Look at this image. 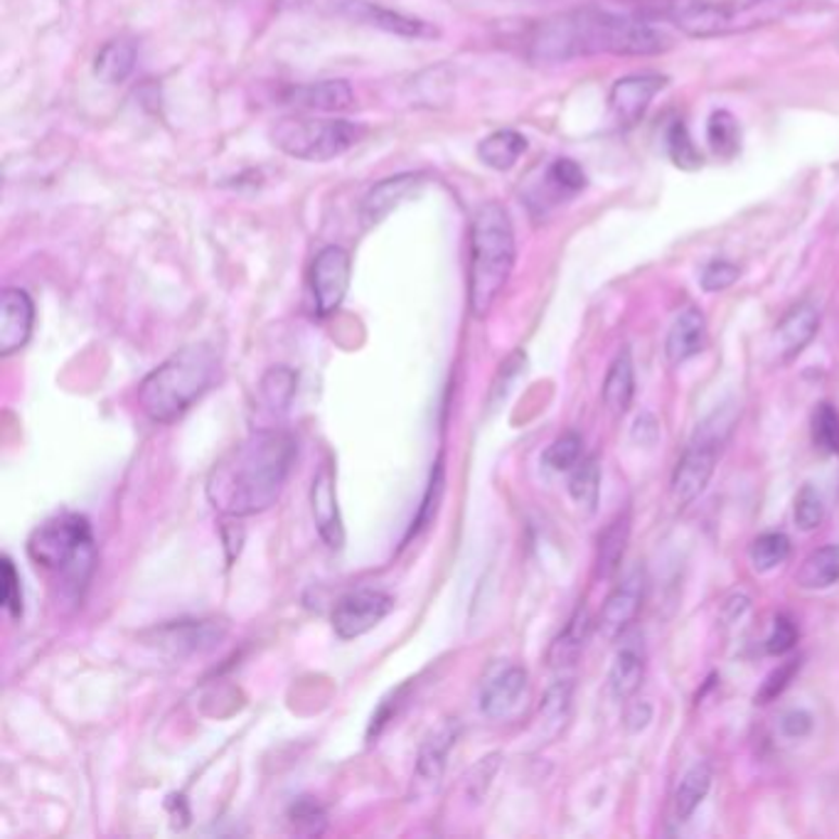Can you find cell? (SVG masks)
<instances>
[{
  "label": "cell",
  "instance_id": "cell-1",
  "mask_svg": "<svg viewBox=\"0 0 839 839\" xmlns=\"http://www.w3.org/2000/svg\"><path fill=\"white\" fill-rule=\"evenodd\" d=\"M672 48V38L635 8L584 5L547 17L532 27L527 52L532 62L559 64L588 54L652 58Z\"/></svg>",
  "mask_w": 839,
  "mask_h": 839
},
{
  "label": "cell",
  "instance_id": "cell-2",
  "mask_svg": "<svg viewBox=\"0 0 839 839\" xmlns=\"http://www.w3.org/2000/svg\"><path fill=\"white\" fill-rule=\"evenodd\" d=\"M298 444L289 431L249 433L217 460L207 478V500L232 520L252 518L276 505L296 463Z\"/></svg>",
  "mask_w": 839,
  "mask_h": 839
},
{
  "label": "cell",
  "instance_id": "cell-3",
  "mask_svg": "<svg viewBox=\"0 0 839 839\" xmlns=\"http://www.w3.org/2000/svg\"><path fill=\"white\" fill-rule=\"evenodd\" d=\"M514 229L500 202L478 207L470 225V264H468V303L475 318H485L514 269Z\"/></svg>",
  "mask_w": 839,
  "mask_h": 839
},
{
  "label": "cell",
  "instance_id": "cell-4",
  "mask_svg": "<svg viewBox=\"0 0 839 839\" xmlns=\"http://www.w3.org/2000/svg\"><path fill=\"white\" fill-rule=\"evenodd\" d=\"M219 357L209 345H188L173 353L138 386V404L155 423H173L215 382Z\"/></svg>",
  "mask_w": 839,
  "mask_h": 839
},
{
  "label": "cell",
  "instance_id": "cell-5",
  "mask_svg": "<svg viewBox=\"0 0 839 839\" xmlns=\"http://www.w3.org/2000/svg\"><path fill=\"white\" fill-rule=\"evenodd\" d=\"M27 557L64 596L79 598L94 571V534L85 514L60 512L45 520L27 539Z\"/></svg>",
  "mask_w": 839,
  "mask_h": 839
},
{
  "label": "cell",
  "instance_id": "cell-6",
  "mask_svg": "<svg viewBox=\"0 0 839 839\" xmlns=\"http://www.w3.org/2000/svg\"><path fill=\"white\" fill-rule=\"evenodd\" d=\"M805 0H670L665 17L687 38H726L776 25Z\"/></svg>",
  "mask_w": 839,
  "mask_h": 839
},
{
  "label": "cell",
  "instance_id": "cell-7",
  "mask_svg": "<svg viewBox=\"0 0 839 839\" xmlns=\"http://www.w3.org/2000/svg\"><path fill=\"white\" fill-rule=\"evenodd\" d=\"M367 136L363 124L345 118L285 116L271 126V143L296 161L326 163L340 158Z\"/></svg>",
  "mask_w": 839,
  "mask_h": 839
},
{
  "label": "cell",
  "instance_id": "cell-8",
  "mask_svg": "<svg viewBox=\"0 0 839 839\" xmlns=\"http://www.w3.org/2000/svg\"><path fill=\"white\" fill-rule=\"evenodd\" d=\"M736 423V409L722 407L709 414V417L699 423L695 436H691L685 456L679 458V463L672 473V500L677 507H687L704 493L714 475L719 454H722L724 444L732 436Z\"/></svg>",
  "mask_w": 839,
  "mask_h": 839
},
{
  "label": "cell",
  "instance_id": "cell-9",
  "mask_svg": "<svg viewBox=\"0 0 839 839\" xmlns=\"http://www.w3.org/2000/svg\"><path fill=\"white\" fill-rule=\"evenodd\" d=\"M349 274H353V262L343 246L330 244L316 254L310 266V293L313 308L320 318L333 316L343 306L349 289Z\"/></svg>",
  "mask_w": 839,
  "mask_h": 839
},
{
  "label": "cell",
  "instance_id": "cell-10",
  "mask_svg": "<svg viewBox=\"0 0 839 839\" xmlns=\"http://www.w3.org/2000/svg\"><path fill=\"white\" fill-rule=\"evenodd\" d=\"M394 598L380 588H357L345 594L333 608V631L340 640H355L377 628L392 613Z\"/></svg>",
  "mask_w": 839,
  "mask_h": 839
},
{
  "label": "cell",
  "instance_id": "cell-11",
  "mask_svg": "<svg viewBox=\"0 0 839 839\" xmlns=\"http://www.w3.org/2000/svg\"><path fill=\"white\" fill-rule=\"evenodd\" d=\"M335 3H338V11L347 17H353V21L377 27V30H384L390 35H399V38L427 40V38H436L438 35L436 25L419 21V17L404 15L399 11H392V8H384L380 3H374V0H335Z\"/></svg>",
  "mask_w": 839,
  "mask_h": 839
},
{
  "label": "cell",
  "instance_id": "cell-12",
  "mask_svg": "<svg viewBox=\"0 0 839 839\" xmlns=\"http://www.w3.org/2000/svg\"><path fill=\"white\" fill-rule=\"evenodd\" d=\"M524 691H527V672L520 665H510V662L503 665L500 662V665L487 670V675L483 677L478 704H481L485 716L503 719L518 709Z\"/></svg>",
  "mask_w": 839,
  "mask_h": 839
},
{
  "label": "cell",
  "instance_id": "cell-13",
  "mask_svg": "<svg viewBox=\"0 0 839 839\" xmlns=\"http://www.w3.org/2000/svg\"><path fill=\"white\" fill-rule=\"evenodd\" d=\"M668 87L665 75H654V72H643V75H631L618 79L611 87V112L621 126H635L648 112L652 99Z\"/></svg>",
  "mask_w": 839,
  "mask_h": 839
},
{
  "label": "cell",
  "instance_id": "cell-14",
  "mask_svg": "<svg viewBox=\"0 0 839 839\" xmlns=\"http://www.w3.org/2000/svg\"><path fill=\"white\" fill-rule=\"evenodd\" d=\"M423 182L427 180H423V175L419 173H399V175H392V178L380 180L363 198V205H359V223H363V227H374L384 223L396 207L404 205V202L411 200L414 195H419Z\"/></svg>",
  "mask_w": 839,
  "mask_h": 839
},
{
  "label": "cell",
  "instance_id": "cell-15",
  "mask_svg": "<svg viewBox=\"0 0 839 839\" xmlns=\"http://www.w3.org/2000/svg\"><path fill=\"white\" fill-rule=\"evenodd\" d=\"M35 306L30 293L15 285L3 289L0 296V355L8 357L23 349L33 335Z\"/></svg>",
  "mask_w": 839,
  "mask_h": 839
},
{
  "label": "cell",
  "instance_id": "cell-16",
  "mask_svg": "<svg viewBox=\"0 0 839 839\" xmlns=\"http://www.w3.org/2000/svg\"><path fill=\"white\" fill-rule=\"evenodd\" d=\"M819 330V310L813 303H798L780 318L773 333V353L780 365H788L805 349Z\"/></svg>",
  "mask_w": 839,
  "mask_h": 839
},
{
  "label": "cell",
  "instance_id": "cell-17",
  "mask_svg": "<svg viewBox=\"0 0 839 839\" xmlns=\"http://www.w3.org/2000/svg\"><path fill=\"white\" fill-rule=\"evenodd\" d=\"M310 507H313V518H316L320 539L326 542L330 549H343L345 530H343V518H340V510H338L335 473L330 463H322L316 478H313Z\"/></svg>",
  "mask_w": 839,
  "mask_h": 839
},
{
  "label": "cell",
  "instance_id": "cell-18",
  "mask_svg": "<svg viewBox=\"0 0 839 839\" xmlns=\"http://www.w3.org/2000/svg\"><path fill=\"white\" fill-rule=\"evenodd\" d=\"M643 606V576L635 571L623 584H618L611 596L606 598V603L598 613V633L606 640L623 638L625 631L631 628Z\"/></svg>",
  "mask_w": 839,
  "mask_h": 839
},
{
  "label": "cell",
  "instance_id": "cell-19",
  "mask_svg": "<svg viewBox=\"0 0 839 839\" xmlns=\"http://www.w3.org/2000/svg\"><path fill=\"white\" fill-rule=\"evenodd\" d=\"M707 345V318L699 308H687L672 322L668 340H665V353L672 365H682L699 355Z\"/></svg>",
  "mask_w": 839,
  "mask_h": 839
},
{
  "label": "cell",
  "instance_id": "cell-20",
  "mask_svg": "<svg viewBox=\"0 0 839 839\" xmlns=\"http://www.w3.org/2000/svg\"><path fill=\"white\" fill-rule=\"evenodd\" d=\"M643 679H645L643 643H638V638L623 640L611 662V672H608L611 695L618 699V702H625V699L638 695Z\"/></svg>",
  "mask_w": 839,
  "mask_h": 839
},
{
  "label": "cell",
  "instance_id": "cell-21",
  "mask_svg": "<svg viewBox=\"0 0 839 839\" xmlns=\"http://www.w3.org/2000/svg\"><path fill=\"white\" fill-rule=\"evenodd\" d=\"M289 104L308 109V112H345L353 106L355 94L345 79H326L301 85L289 91Z\"/></svg>",
  "mask_w": 839,
  "mask_h": 839
},
{
  "label": "cell",
  "instance_id": "cell-22",
  "mask_svg": "<svg viewBox=\"0 0 839 839\" xmlns=\"http://www.w3.org/2000/svg\"><path fill=\"white\" fill-rule=\"evenodd\" d=\"M635 396V367H633V355L628 347H623L621 353L615 355V359L608 367L606 372V382H603V404L606 409L613 414V417H623L625 411L631 409Z\"/></svg>",
  "mask_w": 839,
  "mask_h": 839
},
{
  "label": "cell",
  "instance_id": "cell-23",
  "mask_svg": "<svg viewBox=\"0 0 839 839\" xmlns=\"http://www.w3.org/2000/svg\"><path fill=\"white\" fill-rule=\"evenodd\" d=\"M223 635L225 631L215 621H180L165 625L158 633V643L178 654H188L212 648L217 640H223Z\"/></svg>",
  "mask_w": 839,
  "mask_h": 839
},
{
  "label": "cell",
  "instance_id": "cell-24",
  "mask_svg": "<svg viewBox=\"0 0 839 839\" xmlns=\"http://www.w3.org/2000/svg\"><path fill=\"white\" fill-rule=\"evenodd\" d=\"M524 153H527V138L520 131H512V128H500V131L485 136L478 143V158H481V163L500 173L514 168Z\"/></svg>",
  "mask_w": 839,
  "mask_h": 839
},
{
  "label": "cell",
  "instance_id": "cell-25",
  "mask_svg": "<svg viewBox=\"0 0 839 839\" xmlns=\"http://www.w3.org/2000/svg\"><path fill=\"white\" fill-rule=\"evenodd\" d=\"M456 739H458V724L448 722L444 726H438L436 732L429 736L427 743L421 746L417 773L423 783L436 786V783L441 780V776H444V768H446V759H448L450 749L456 746Z\"/></svg>",
  "mask_w": 839,
  "mask_h": 839
},
{
  "label": "cell",
  "instance_id": "cell-26",
  "mask_svg": "<svg viewBox=\"0 0 839 839\" xmlns=\"http://www.w3.org/2000/svg\"><path fill=\"white\" fill-rule=\"evenodd\" d=\"M138 50L131 40H109L94 60V75L104 85H124L134 75Z\"/></svg>",
  "mask_w": 839,
  "mask_h": 839
},
{
  "label": "cell",
  "instance_id": "cell-27",
  "mask_svg": "<svg viewBox=\"0 0 839 839\" xmlns=\"http://www.w3.org/2000/svg\"><path fill=\"white\" fill-rule=\"evenodd\" d=\"M839 581V544H827V547L815 549L805 561H802L796 584L805 592H823V588L835 586Z\"/></svg>",
  "mask_w": 839,
  "mask_h": 839
},
{
  "label": "cell",
  "instance_id": "cell-28",
  "mask_svg": "<svg viewBox=\"0 0 839 839\" xmlns=\"http://www.w3.org/2000/svg\"><path fill=\"white\" fill-rule=\"evenodd\" d=\"M628 539H631V512L625 510L623 514H618L611 524H608L601 534V539H598L596 567H598V574L603 579L613 576L618 567H621L625 549H628Z\"/></svg>",
  "mask_w": 839,
  "mask_h": 839
},
{
  "label": "cell",
  "instance_id": "cell-29",
  "mask_svg": "<svg viewBox=\"0 0 839 839\" xmlns=\"http://www.w3.org/2000/svg\"><path fill=\"white\" fill-rule=\"evenodd\" d=\"M712 765L709 763H695L685 773L679 788L675 792V815L677 819H687L695 815V810L702 805L709 788H712Z\"/></svg>",
  "mask_w": 839,
  "mask_h": 839
},
{
  "label": "cell",
  "instance_id": "cell-30",
  "mask_svg": "<svg viewBox=\"0 0 839 839\" xmlns=\"http://www.w3.org/2000/svg\"><path fill=\"white\" fill-rule=\"evenodd\" d=\"M707 141L714 155L732 161L741 153V124L732 112L719 109L707 122Z\"/></svg>",
  "mask_w": 839,
  "mask_h": 839
},
{
  "label": "cell",
  "instance_id": "cell-31",
  "mask_svg": "<svg viewBox=\"0 0 839 839\" xmlns=\"http://www.w3.org/2000/svg\"><path fill=\"white\" fill-rule=\"evenodd\" d=\"M569 495L579 510H584L586 514L596 512L598 497H601V468H598L596 458H584L571 470Z\"/></svg>",
  "mask_w": 839,
  "mask_h": 839
},
{
  "label": "cell",
  "instance_id": "cell-32",
  "mask_svg": "<svg viewBox=\"0 0 839 839\" xmlns=\"http://www.w3.org/2000/svg\"><path fill=\"white\" fill-rule=\"evenodd\" d=\"M588 613L586 608H579V611L574 613V618H571L569 625L564 628V633L559 635L557 643L551 645V665L555 668H567V665H574L579 652L584 650V643H586V635H588Z\"/></svg>",
  "mask_w": 839,
  "mask_h": 839
},
{
  "label": "cell",
  "instance_id": "cell-33",
  "mask_svg": "<svg viewBox=\"0 0 839 839\" xmlns=\"http://www.w3.org/2000/svg\"><path fill=\"white\" fill-rule=\"evenodd\" d=\"M751 564L759 574H768V571L786 564L790 557V539L783 532H765L761 537H755L749 549Z\"/></svg>",
  "mask_w": 839,
  "mask_h": 839
},
{
  "label": "cell",
  "instance_id": "cell-34",
  "mask_svg": "<svg viewBox=\"0 0 839 839\" xmlns=\"http://www.w3.org/2000/svg\"><path fill=\"white\" fill-rule=\"evenodd\" d=\"M665 149H668L670 161L675 163L679 170H689L691 173V170H699L704 165L702 153H699L695 141H691L689 128H687L685 122H682V118H675V122L668 126Z\"/></svg>",
  "mask_w": 839,
  "mask_h": 839
},
{
  "label": "cell",
  "instance_id": "cell-35",
  "mask_svg": "<svg viewBox=\"0 0 839 839\" xmlns=\"http://www.w3.org/2000/svg\"><path fill=\"white\" fill-rule=\"evenodd\" d=\"M444 456L436 458V463H433V470H431V478H429V485H427V493H423V500L419 505V512L417 518H414L411 527H409V534H407V542L411 537H417V534L421 530H427L429 524L433 522V518H436V510H438V503L441 497H444Z\"/></svg>",
  "mask_w": 839,
  "mask_h": 839
},
{
  "label": "cell",
  "instance_id": "cell-36",
  "mask_svg": "<svg viewBox=\"0 0 839 839\" xmlns=\"http://www.w3.org/2000/svg\"><path fill=\"white\" fill-rule=\"evenodd\" d=\"M584 456V441H581V436L576 431H567L561 433V436L551 444L547 450H544V466L557 470V473H561V470H574Z\"/></svg>",
  "mask_w": 839,
  "mask_h": 839
},
{
  "label": "cell",
  "instance_id": "cell-37",
  "mask_svg": "<svg viewBox=\"0 0 839 839\" xmlns=\"http://www.w3.org/2000/svg\"><path fill=\"white\" fill-rule=\"evenodd\" d=\"M285 817H289V823L293 827V832L298 835H322L326 832V810H322L316 800L313 798H298L293 805L289 808V813H285Z\"/></svg>",
  "mask_w": 839,
  "mask_h": 839
},
{
  "label": "cell",
  "instance_id": "cell-38",
  "mask_svg": "<svg viewBox=\"0 0 839 839\" xmlns=\"http://www.w3.org/2000/svg\"><path fill=\"white\" fill-rule=\"evenodd\" d=\"M813 441L829 456H839V411L832 404H819L813 414Z\"/></svg>",
  "mask_w": 839,
  "mask_h": 839
},
{
  "label": "cell",
  "instance_id": "cell-39",
  "mask_svg": "<svg viewBox=\"0 0 839 839\" xmlns=\"http://www.w3.org/2000/svg\"><path fill=\"white\" fill-rule=\"evenodd\" d=\"M798 530L813 532L825 520V500L813 485H802L800 493L796 495V510H792Z\"/></svg>",
  "mask_w": 839,
  "mask_h": 839
},
{
  "label": "cell",
  "instance_id": "cell-40",
  "mask_svg": "<svg viewBox=\"0 0 839 839\" xmlns=\"http://www.w3.org/2000/svg\"><path fill=\"white\" fill-rule=\"evenodd\" d=\"M547 180L551 188L561 192V195H576V192H581L588 186L584 168L571 158H557L551 163L547 170Z\"/></svg>",
  "mask_w": 839,
  "mask_h": 839
},
{
  "label": "cell",
  "instance_id": "cell-41",
  "mask_svg": "<svg viewBox=\"0 0 839 839\" xmlns=\"http://www.w3.org/2000/svg\"><path fill=\"white\" fill-rule=\"evenodd\" d=\"M262 392L274 409H285L291 404L293 392H296V374L289 367H274L264 377Z\"/></svg>",
  "mask_w": 839,
  "mask_h": 839
},
{
  "label": "cell",
  "instance_id": "cell-42",
  "mask_svg": "<svg viewBox=\"0 0 839 839\" xmlns=\"http://www.w3.org/2000/svg\"><path fill=\"white\" fill-rule=\"evenodd\" d=\"M0 601H3L5 613L17 621L23 615V588H21V576L13 567L11 559H3V574H0Z\"/></svg>",
  "mask_w": 839,
  "mask_h": 839
},
{
  "label": "cell",
  "instance_id": "cell-43",
  "mask_svg": "<svg viewBox=\"0 0 839 839\" xmlns=\"http://www.w3.org/2000/svg\"><path fill=\"white\" fill-rule=\"evenodd\" d=\"M739 266L732 264V262H724V259H716L712 264L704 266L702 271V279H699V283H702V289L709 291V293H719V291H726L732 289V285L739 281Z\"/></svg>",
  "mask_w": 839,
  "mask_h": 839
},
{
  "label": "cell",
  "instance_id": "cell-44",
  "mask_svg": "<svg viewBox=\"0 0 839 839\" xmlns=\"http://www.w3.org/2000/svg\"><path fill=\"white\" fill-rule=\"evenodd\" d=\"M798 670H800V660H790V662H786V665H780L778 670H773L771 675H768V679L763 682V687H761L759 695H755V702L768 704L776 697H780L783 691H786V687L792 682V677H796Z\"/></svg>",
  "mask_w": 839,
  "mask_h": 839
},
{
  "label": "cell",
  "instance_id": "cell-45",
  "mask_svg": "<svg viewBox=\"0 0 839 839\" xmlns=\"http://www.w3.org/2000/svg\"><path fill=\"white\" fill-rule=\"evenodd\" d=\"M796 643H798L796 623H792L790 618H786V615H778L776 621H773L768 640H765V652L776 654L778 658V654H786L796 648Z\"/></svg>",
  "mask_w": 839,
  "mask_h": 839
},
{
  "label": "cell",
  "instance_id": "cell-46",
  "mask_svg": "<svg viewBox=\"0 0 839 839\" xmlns=\"http://www.w3.org/2000/svg\"><path fill=\"white\" fill-rule=\"evenodd\" d=\"M778 728L786 739H805L813 732V716L805 709H790V712L780 716Z\"/></svg>",
  "mask_w": 839,
  "mask_h": 839
},
{
  "label": "cell",
  "instance_id": "cell-47",
  "mask_svg": "<svg viewBox=\"0 0 839 839\" xmlns=\"http://www.w3.org/2000/svg\"><path fill=\"white\" fill-rule=\"evenodd\" d=\"M633 438L643 446H652L654 441L660 438V427H658V421H654L652 414H643V417L635 419Z\"/></svg>",
  "mask_w": 839,
  "mask_h": 839
},
{
  "label": "cell",
  "instance_id": "cell-48",
  "mask_svg": "<svg viewBox=\"0 0 839 839\" xmlns=\"http://www.w3.org/2000/svg\"><path fill=\"white\" fill-rule=\"evenodd\" d=\"M650 719H652V707L648 702H635L628 709V714H625V726H628L633 734L643 732V728L650 724Z\"/></svg>",
  "mask_w": 839,
  "mask_h": 839
},
{
  "label": "cell",
  "instance_id": "cell-49",
  "mask_svg": "<svg viewBox=\"0 0 839 839\" xmlns=\"http://www.w3.org/2000/svg\"><path fill=\"white\" fill-rule=\"evenodd\" d=\"M835 48H837V52H839V35H837V42H835Z\"/></svg>",
  "mask_w": 839,
  "mask_h": 839
}]
</instances>
